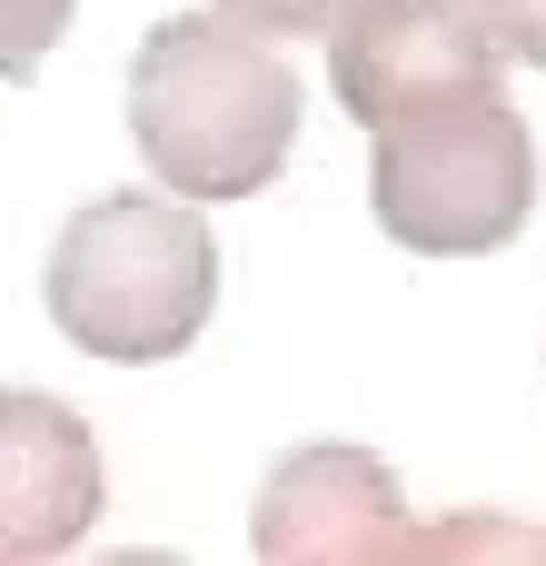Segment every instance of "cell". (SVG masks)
I'll use <instances>...</instances> for the list:
<instances>
[{
  "mask_svg": "<svg viewBox=\"0 0 546 566\" xmlns=\"http://www.w3.org/2000/svg\"><path fill=\"white\" fill-rule=\"evenodd\" d=\"M60 30H70V0H0V80H30Z\"/></svg>",
  "mask_w": 546,
  "mask_h": 566,
  "instance_id": "obj_7",
  "label": "cell"
},
{
  "mask_svg": "<svg viewBox=\"0 0 546 566\" xmlns=\"http://www.w3.org/2000/svg\"><path fill=\"white\" fill-rule=\"evenodd\" d=\"M229 20H249V30H269V40H298V30H338L358 0H219Z\"/></svg>",
  "mask_w": 546,
  "mask_h": 566,
  "instance_id": "obj_8",
  "label": "cell"
},
{
  "mask_svg": "<svg viewBox=\"0 0 546 566\" xmlns=\"http://www.w3.org/2000/svg\"><path fill=\"white\" fill-rule=\"evenodd\" d=\"M497 60L507 50L487 40V20L468 0H358L328 30V80H338L358 129H388L408 109L497 90Z\"/></svg>",
  "mask_w": 546,
  "mask_h": 566,
  "instance_id": "obj_4",
  "label": "cell"
},
{
  "mask_svg": "<svg viewBox=\"0 0 546 566\" xmlns=\"http://www.w3.org/2000/svg\"><path fill=\"white\" fill-rule=\"evenodd\" d=\"M249 547L279 566H388V557H418L428 527L408 517L388 458H368V448H298L259 488Z\"/></svg>",
  "mask_w": 546,
  "mask_h": 566,
  "instance_id": "obj_5",
  "label": "cell"
},
{
  "mask_svg": "<svg viewBox=\"0 0 546 566\" xmlns=\"http://www.w3.org/2000/svg\"><path fill=\"white\" fill-rule=\"evenodd\" d=\"M368 139H378L368 209L418 259H487L537 209V139H527L507 90H468V99L408 109V119H388Z\"/></svg>",
  "mask_w": 546,
  "mask_h": 566,
  "instance_id": "obj_3",
  "label": "cell"
},
{
  "mask_svg": "<svg viewBox=\"0 0 546 566\" xmlns=\"http://www.w3.org/2000/svg\"><path fill=\"white\" fill-rule=\"evenodd\" d=\"M129 139L179 199H249L298 149V70L229 10L159 20L129 60Z\"/></svg>",
  "mask_w": 546,
  "mask_h": 566,
  "instance_id": "obj_1",
  "label": "cell"
},
{
  "mask_svg": "<svg viewBox=\"0 0 546 566\" xmlns=\"http://www.w3.org/2000/svg\"><path fill=\"white\" fill-rule=\"evenodd\" d=\"M477 20H487V40L507 50V60H527V70H546V0H468Z\"/></svg>",
  "mask_w": 546,
  "mask_h": 566,
  "instance_id": "obj_9",
  "label": "cell"
},
{
  "mask_svg": "<svg viewBox=\"0 0 546 566\" xmlns=\"http://www.w3.org/2000/svg\"><path fill=\"white\" fill-rule=\"evenodd\" d=\"M40 298H50V328L70 348L149 368V358H179L209 328V308H219V239H209L199 199L109 189V199L60 219Z\"/></svg>",
  "mask_w": 546,
  "mask_h": 566,
  "instance_id": "obj_2",
  "label": "cell"
},
{
  "mask_svg": "<svg viewBox=\"0 0 546 566\" xmlns=\"http://www.w3.org/2000/svg\"><path fill=\"white\" fill-rule=\"evenodd\" d=\"M109 507V468L80 408L0 388V557H70Z\"/></svg>",
  "mask_w": 546,
  "mask_h": 566,
  "instance_id": "obj_6",
  "label": "cell"
}]
</instances>
